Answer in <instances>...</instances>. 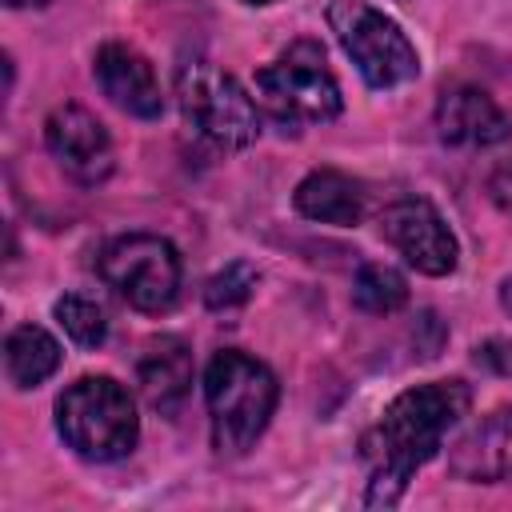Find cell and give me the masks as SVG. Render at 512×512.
<instances>
[{"mask_svg": "<svg viewBox=\"0 0 512 512\" xmlns=\"http://www.w3.org/2000/svg\"><path fill=\"white\" fill-rule=\"evenodd\" d=\"M468 404H472V392L464 380H432L400 392L360 440V456L372 468L364 504L368 508L400 504L416 468H424L440 452L444 432L460 424Z\"/></svg>", "mask_w": 512, "mask_h": 512, "instance_id": "obj_1", "label": "cell"}, {"mask_svg": "<svg viewBox=\"0 0 512 512\" xmlns=\"http://www.w3.org/2000/svg\"><path fill=\"white\" fill-rule=\"evenodd\" d=\"M204 400L216 452L240 456L268 428L280 400V384L264 360L240 348H224L204 368Z\"/></svg>", "mask_w": 512, "mask_h": 512, "instance_id": "obj_2", "label": "cell"}, {"mask_svg": "<svg viewBox=\"0 0 512 512\" xmlns=\"http://www.w3.org/2000/svg\"><path fill=\"white\" fill-rule=\"evenodd\" d=\"M56 432L76 456L108 464L132 452L140 420L124 384L112 376H80L56 400Z\"/></svg>", "mask_w": 512, "mask_h": 512, "instance_id": "obj_3", "label": "cell"}, {"mask_svg": "<svg viewBox=\"0 0 512 512\" xmlns=\"http://www.w3.org/2000/svg\"><path fill=\"white\" fill-rule=\"evenodd\" d=\"M256 104L276 124L296 132L308 124L336 120L344 108V96H340L336 76L324 64V48L312 40H300L280 60L256 72Z\"/></svg>", "mask_w": 512, "mask_h": 512, "instance_id": "obj_4", "label": "cell"}, {"mask_svg": "<svg viewBox=\"0 0 512 512\" xmlns=\"http://www.w3.org/2000/svg\"><path fill=\"white\" fill-rule=\"evenodd\" d=\"M176 96L188 128L216 148H248L260 136L256 100L232 72L208 60H192L176 72Z\"/></svg>", "mask_w": 512, "mask_h": 512, "instance_id": "obj_5", "label": "cell"}, {"mask_svg": "<svg viewBox=\"0 0 512 512\" xmlns=\"http://www.w3.org/2000/svg\"><path fill=\"white\" fill-rule=\"evenodd\" d=\"M328 28L336 32L340 48L348 52V60L356 64L368 88H396V84L416 80L420 56L412 40L392 16H384L368 0H332Z\"/></svg>", "mask_w": 512, "mask_h": 512, "instance_id": "obj_6", "label": "cell"}, {"mask_svg": "<svg viewBox=\"0 0 512 512\" xmlns=\"http://www.w3.org/2000/svg\"><path fill=\"white\" fill-rule=\"evenodd\" d=\"M104 284L140 312H168L180 296V252L164 236H116L100 252Z\"/></svg>", "mask_w": 512, "mask_h": 512, "instance_id": "obj_7", "label": "cell"}, {"mask_svg": "<svg viewBox=\"0 0 512 512\" xmlns=\"http://www.w3.org/2000/svg\"><path fill=\"white\" fill-rule=\"evenodd\" d=\"M380 232L388 244L424 276H448L460 260V244L444 216L424 200V196H400L384 208Z\"/></svg>", "mask_w": 512, "mask_h": 512, "instance_id": "obj_8", "label": "cell"}, {"mask_svg": "<svg viewBox=\"0 0 512 512\" xmlns=\"http://www.w3.org/2000/svg\"><path fill=\"white\" fill-rule=\"evenodd\" d=\"M44 144L76 184H100L112 172V136L80 104H60L44 120Z\"/></svg>", "mask_w": 512, "mask_h": 512, "instance_id": "obj_9", "label": "cell"}, {"mask_svg": "<svg viewBox=\"0 0 512 512\" xmlns=\"http://www.w3.org/2000/svg\"><path fill=\"white\" fill-rule=\"evenodd\" d=\"M92 72H96V84L100 92L124 108L128 116H140V120H156L164 112V92H160V80L148 64V56H140L132 44H104L92 60Z\"/></svg>", "mask_w": 512, "mask_h": 512, "instance_id": "obj_10", "label": "cell"}, {"mask_svg": "<svg viewBox=\"0 0 512 512\" xmlns=\"http://www.w3.org/2000/svg\"><path fill=\"white\" fill-rule=\"evenodd\" d=\"M436 132L444 144H456V148H488L512 136V120L500 112V104L484 88L456 84L440 92Z\"/></svg>", "mask_w": 512, "mask_h": 512, "instance_id": "obj_11", "label": "cell"}, {"mask_svg": "<svg viewBox=\"0 0 512 512\" xmlns=\"http://www.w3.org/2000/svg\"><path fill=\"white\" fill-rule=\"evenodd\" d=\"M448 472L468 484H496L512 476V404L488 412L448 448Z\"/></svg>", "mask_w": 512, "mask_h": 512, "instance_id": "obj_12", "label": "cell"}, {"mask_svg": "<svg viewBox=\"0 0 512 512\" xmlns=\"http://www.w3.org/2000/svg\"><path fill=\"white\" fill-rule=\"evenodd\" d=\"M136 384L156 412H176L192 388V352L180 336L152 340L136 360Z\"/></svg>", "mask_w": 512, "mask_h": 512, "instance_id": "obj_13", "label": "cell"}, {"mask_svg": "<svg viewBox=\"0 0 512 512\" xmlns=\"http://www.w3.org/2000/svg\"><path fill=\"white\" fill-rule=\"evenodd\" d=\"M296 212L308 216V220H320V224H340V228H352L364 220V192L352 176L336 172V168H316L308 172L300 184H296V196H292Z\"/></svg>", "mask_w": 512, "mask_h": 512, "instance_id": "obj_14", "label": "cell"}, {"mask_svg": "<svg viewBox=\"0 0 512 512\" xmlns=\"http://www.w3.org/2000/svg\"><path fill=\"white\" fill-rule=\"evenodd\" d=\"M60 368V344L40 324H20L4 340V372L16 388H36Z\"/></svg>", "mask_w": 512, "mask_h": 512, "instance_id": "obj_15", "label": "cell"}, {"mask_svg": "<svg viewBox=\"0 0 512 512\" xmlns=\"http://www.w3.org/2000/svg\"><path fill=\"white\" fill-rule=\"evenodd\" d=\"M352 300H356V308H364L372 316H388L408 300V280L392 264H364L356 272Z\"/></svg>", "mask_w": 512, "mask_h": 512, "instance_id": "obj_16", "label": "cell"}, {"mask_svg": "<svg viewBox=\"0 0 512 512\" xmlns=\"http://www.w3.org/2000/svg\"><path fill=\"white\" fill-rule=\"evenodd\" d=\"M52 316L60 320V328L68 332V340H76L80 348H96L108 336V316H104V308L92 296L68 292V296H60L52 304Z\"/></svg>", "mask_w": 512, "mask_h": 512, "instance_id": "obj_17", "label": "cell"}, {"mask_svg": "<svg viewBox=\"0 0 512 512\" xmlns=\"http://www.w3.org/2000/svg\"><path fill=\"white\" fill-rule=\"evenodd\" d=\"M256 280H260V276H256V268H252V264L232 260V264H224V268L204 284V304H208V308H216V312L240 308V304L252 296Z\"/></svg>", "mask_w": 512, "mask_h": 512, "instance_id": "obj_18", "label": "cell"}, {"mask_svg": "<svg viewBox=\"0 0 512 512\" xmlns=\"http://www.w3.org/2000/svg\"><path fill=\"white\" fill-rule=\"evenodd\" d=\"M476 364H484L488 372L512 380V340H508V336H492V340H484V344L476 348Z\"/></svg>", "mask_w": 512, "mask_h": 512, "instance_id": "obj_19", "label": "cell"}, {"mask_svg": "<svg viewBox=\"0 0 512 512\" xmlns=\"http://www.w3.org/2000/svg\"><path fill=\"white\" fill-rule=\"evenodd\" d=\"M488 196L496 200V208H504L512 216V160H500L488 176Z\"/></svg>", "mask_w": 512, "mask_h": 512, "instance_id": "obj_20", "label": "cell"}, {"mask_svg": "<svg viewBox=\"0 0 512 512\" xmlns=\"http://www.w3.org/2000/svg\"><path fill=\"white\" fill-rule=\"evenodd\" d=\"M500 304H504V308L512 312V276H508V280L500 284Z\"/></svg>", "mask_w": 512, "mask_h": 512, "instance_id": "obj_21", "label": "cell"}, {"mask_svg": "<svg viewBox=\"0 0 512 512\" xmlns=\"http://www.w3.org/2000/svg\"><path fill=\"white\" fill-rule=\"evenodd\" d=\"M8 8H36V4H48V0H4Z\"/></svg>", "mask_w": 512, "mask_h": 512, "instance_id": "obj_22", "label": "cell"}, {"mask_svg": "<svg viewBox=\"0 0 512 512\" xmlns=\"http://www.w3.org/2000/svg\"><path fill=\"white\" fill-rule=\"evenodd\" d=\"M248 4H272V0H248Z\"/></svg>", "mask_w": 512, "mask_h": 512, "instance_id": "obj_23", "label": "cell"}]
</instances>
